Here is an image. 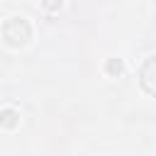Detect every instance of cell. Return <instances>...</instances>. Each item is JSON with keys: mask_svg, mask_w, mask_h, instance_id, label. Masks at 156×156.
<instances>
[{"mask_svg": "<svg viewBox=\"0 0 156 156\" xmlns=\"http://www.w3.org/2000/svg\"><path fill=\"white\" fill-rule=\"evenodd\" d=\"M2 39L10 49H20L32 39V27L24 17H7L2 22Z\"/></svg>", "mask_w": 156, "mask_h": 156, "instance_id": "obj_1", "label": "cell"}, {"mask_svg": "<svg viewBox=\"0 0 156 156\" xmlns=\"http://www.w3.org/2000/svg\"><path fill=\"white\" fill-rule=\"evenodd\" d=\"M2 115H5V119H2V127H5V129H10V127H12V117H15V112H12V110H5Z\"/></svg>", "mask_w": 156, "mask_h": 156, "instance_id": "obj_4", "label": "cell"}, {"mask_svg": "<svg viewBox=\"0 0 156 156\" xmlns=\"http://www.w3.org/2000/svg\"><path fill=\"white\" fill-rule=\"evenodd\" d=\"M139 85L146 95L156 98V54L146 56L144 63L139 66Z\"/></svg>", "mask_w": 156, "mask_h": 156, "instance_id": "obj_2", "label": "cell"}, {"mask_svg": "<svg viewBox=\"0 0 156 156\" xmlns=\"http://www.w3.org/2000/svg\"><path fill=\"white\" fill-rule=\"evenodd\" d=\"M61 2H63V0H41L44 10H49V12H56V10L61 7Z\"/></svg>", "mask_w": 156, "mask_h": 156, "instance_id": "obj_3", "label": "cell"}]
</instances>
